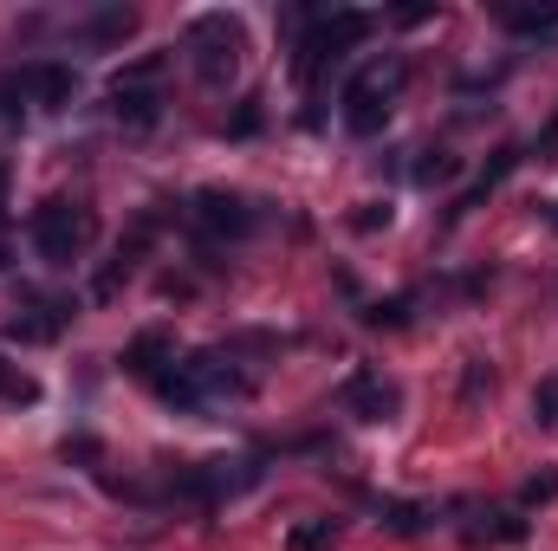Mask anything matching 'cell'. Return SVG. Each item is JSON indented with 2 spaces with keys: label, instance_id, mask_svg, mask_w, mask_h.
I'll use <instances>...</instances> for the list:
<instances>
[{
  "label": "cell",
  "instance_id": "6da1fadb",
  "mask_svg": "<svg viewBox=\"0 0 558 551\" xmlns=\"http://www.w3.org/2000/svg\"><path fill=\"white\" fill-rule=\"evenodd\" d=\"M26 241H33V254H39L46 267H72V260L98 241V221H92V208H78V201H39L33 221H26Z\"/></svg>",
  "mask_w": 558,
  "mask_h": 551
},
{
  "label": "cell",
  "instance_id": "7a4b0ae2",
  "mask_svg": "<svg viewBox=\"0 0 558 551\" xmlns=\"http://www.w3.org/2000/svg\"><path fill=\"white\" fill-rule=\"evenodd\" d=\"M403 78H410V65H403V59L357 72V78L344 85V131H351V137H377V131L390 124V98L403 91Z\"/></svg>",
  "mask_w": 558,
  "mask_h": 551
},
{
  "label": "cell",
  "instance_id": "3957f363",
  "mask_svg": "<svg viewBox=\"0 0 558 551\" xmlns=\"http://www.w3.org/2000/svg\"><path fill=\"white\" fill-rule=\"evenodd\" d=\"M182 52H195L202 85H228L241 65V20L234 13H195L182 33Z\"/></svg>",
  "mask_w": 558,
  "mask_h": 551
},
{
  "label": "cell",
  "instance_id": "277c9868",
  "mask_svg": "<svg viewBox=\"0 0 558 551\" xmlns=\"http://www.w3.org/2000/svg\"><path fill=\"white\" fill-rule=\"evenodd\" d=\"M189 215H195V228H202L208 241H247V234L260 228L254 201H247V195H228V188H202V195L189 201Z\"/></svg>",
  "mask_w": 558,
  "mask_h": 551
},
{
  "label": "cell",
  "instance_id": "5b68a950",
  "mask_svg": "<svg viewBox=\"0 0 558 551\" xmlns=\"http://www.w3.org/2000/svg\"><path fill=\"white\" fill-rule=\"evenodd\" d=\"M72 91H78V72L72 65H20V72H7L0 78V105L7 98H20V105H46V111H59V105H72Z\"/></svg>",
  "mask_w": 558,
  "mask_h": 551
},
{
  "label": "cell",
  "instance_id": "8992f818",
  "mask_svg": "<svg viewBox=\"0 0 558 551\" xmlns=\"http://www.w3.org/2000/svg\"><path fill=\"white\" fill-rule=\"evenodd\" d=\"M371 26H377L371 13H331V20H318V26L305 33V59H299V65H305V72H318L325 59H344L351 46H364V39H371Z\"/></svg>",
  "mask_w": 558,
  "mask_h": 551
},
{
  "label": "cell",
  "instance_id": "52a82bcc",
  "mask_svg": "<svg viewBox=\"0 0 558 551\" xmlns=\"http://www.w3.org/2000/svg\"><path fill=\"white\" fill-rule=\"evenodd\" d=\"M149 390L169 403V409H182V415H195V409H208V390H202V370L182 357V364H162L156 377H149Z\"/></svg>",
  "mask_w": 558,
  "mask_h": 551
},
{
  "label": "cell",
  "instance_id": "ba28073f",
  "mask_svg": "<svg viewBox=\"0 0 558 551\" xmlns=\"http://www.w3.org/2000/svg\"><path fill=\"white\" fill-rule=\"evenodd\" d=\"M344 409L364 415V421H390V415H397V390L364 364V370H351V383H344Z\"/></svg>",
  "mask_w": 558,
  "mask_h": 551
},
{
  "label": "cell",
  "instance_id": "9c48e42d",
  "mask_svg": "<svg viewBox=\"0 0 558 551\" xmlns=\"http://www.w3.org/2000/svg\"><path fill=\"white\" fill-rule=\"evenodd\" d=\"M65 325H72V305H59V298H39V305H26V311L7 325V338H20V344H52Z\"/></svg>",
  "mask_w": 558,
  "mask_h": 551
},
{
  "label": "cell",
  "instance_id": "30bf717a",
  "mask_svg": "<svg viewBox=\"0 0 558 551\" xmlns=\"http://www.w3.org/2000/svg\"><path fill=\"white\" fill-rule=\"evenodd\" d=\"M111 111H118V124L149 131V124L162 118V91H156V85H111Z\"/></svg>",
  "mask_w": 558,
  "mask_h": 551
},
{
  "label": "cell",
  "instance_id": "8fae6325",
  "mask_svg": "<svg viewBox=\"0 0 558 551\" xmlns=\"http://www.w3.org/2000/svg\"><path fill=\"white\" fill-rule=\"evenodd\" d=\"M162 364H175V351H169V338H162V331H143V338H131V351H124V370L156 377Z\"/></svg>",
  "mask_w": 558,
  "mask_h": 551
},
{
  "label": "cell",
  "instance_id": "7c38bea8",
  "mask_svg": "<svg viewBox=\"0 0 558 551\" xmlns=\"http://www.w3.org/2000/svg\"><path fill=\"white\" fill-rule=\"evenodd\" d=\"M468 539H474V546H481V539L520 546V539H526V519H520V513H487V526H468Z\"/></svg>",
  "mask_w": 558,
  "mask_h": 551
},
{
  "label": "cell",
  "instance_id": "4fadbf2b",
  "mask_svg": "<svg viewBox=\"0 0 558 551\" xmlns=\"http://www.w3.org/2000/svg\"><path fill=\"white\" fill-rule=\"evenodd\" d=\"M500 20H507L513 33H553V26H558V7H507Z\"/></svg>",
  "mask_w": 558,
  "mask_h": 551
},
{
  "label": "cell",
  "instance_id": "5bb4252c",
  "mask_svg": "<svg viewBox=\"0 0 558 551\" xmlns=\"http://www.w3.org/2000/svg\"><path fill=\"white\" fill-rule=\"evenodd\" d=\"M331 539H338V519H312V526H299L286 546H292V551H325Z\"/></svg>",
  "mask_w": 558,
  "mask_h": 551
},
{
  "label": "cell",
  "instance_id": "9a60e30c",
  "mask_svg": "<svg viewBox=\"0 0 558 551\" xmlns=\"http://www.w3.org/2000/svg\"><path fill=\"white\" fill-rule=\"evenodd\" d=\"M131 26H137V13H131V7H111V13H98L85 33H92V39H124Z\"/></svg>",
  "mask_w": 558,
  "mask_h": 551
},
{
  "label": "cell",
  "instance_id": "2e32d148",
  "mask_svg": "<svg viewBox=\"0 0 558 551\" xmlns=\"http://www.w3.org/2000/svg\"><path fill=\"white\" fill-rule=\"evenodd\" d=\"M0 396H7V403H39V383H33V377H20V370L0 357Z\"/></svg>",
  "mask_w": 558,
  "mask_h": 551
},
{
  "label": "cell",
  "instance_id": "e0dca14e",
  "mask_svg": "<svg viewBox=\"0 0 558 551\" xmlns=\"http://www.w3.org/2000/svg\"><path fill=\"white\" fill-rule=\"evenodd\" d=\"M533 421H539V428H558V377H539V390H533Z\"/></svg>",
  "mask_w": 558,
  "mask_h": 551
},
{
  "label": "cell",
  "instance_id": "ac0fdd59",
  "mask_svg": "<svg viewBox=\"0 0 558 551\" xmlns=\"http://www.w3.org/2000/svg\"><path fill=\"white\" fill-rule=\"evenodd\" d=\"M448 175H454V156L448 149H428L416 162V182H448Z\"/></svg>",
  "mask_w": 558,
  "mask_h": 551
},
{
  "label": "cell",
  "instance_id": "d6986e66",
  "mask_svg": "<svg viewBox=\"0 0 558 551\" xmlns=\"http://www.w3.org/2000/svg\"><path fill=\"white\" fill-rule=\"evenodd\" d=\"M384 526H390V532H422V506L390 500V506H384Z\"/></svg>",
  "mask_w": 558,
  "mask_h": 551
},
{
  "label": "cell",
  "instance_id": "ffe728a7",
  "mask_svg": "<svg viewBox=\"0 0 558 551\" xmlns=\"http://www.w3.org/2000/svg\"><path fill=\"white\" fill-rule=\"evenodd\" d=\"M526 506H539V500H558V474H539V480H526V493H520Z\"/></svg>",
  "mask_w": 558,
  "mask_h": 551
},
{
  "label": "cell",
  "instance_id": "44dd1931",
  "mask_svg": "<svg viewBox=\"0 0 558 551\" xmlns=\"http://www.w3.org/2000/svg\"><path fill=\"white\" fill-rule=\"evenodd\" d=\"M228 131H234V137H254V131H260V98H247V105H241V118H234Z\"/></svg>",
  "mask_w": 558,
  "mask_h": 551
},
{
  "label": "cell",
  "instance_id": "7402d4cb",
  "mask_svg": "<svg viewBox=\"0 0 558 551\" xmlns=\"http://www.w3.org/2000/svg\"><path fill=\"white\" fill-rule=\"evenodd\" d=\"M65 461H98V441H92V434H78V441H65Z\"/></svg>",
  "mask_w": 558,
  "mask_h": 551
},
{
  "label": "cell",
  "instance_id": "603a6c76",
  "mask_svg": "<svg viewBox=\"0 0 558 551\" xmlns=\"http://www.w3.org/2000/svg\"><path fill=\"white\" fill-rule=\"evenodd\" d=\"M7 182H13V175H7V162H0V208H7Z\"/></svg>",
  "mask_w": 558,
  "mask_h": 551
},
{
  "label": "cell",
  "instance_id": "cb8c5ba5",
  "mask_svg": "<svg viewBox=\"0 0 558 551\" xmlns=\"http://www.w3.org/2000/svg\"><path fill=\"white\" fill-rule=\"evenodd\" d=\"M546 221H553V228H558V201H553V208H546Z\"/></svg>",
  "mask_w": 558,
  "mask_h": 551
}]
</instances>
